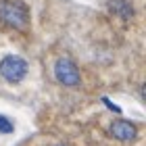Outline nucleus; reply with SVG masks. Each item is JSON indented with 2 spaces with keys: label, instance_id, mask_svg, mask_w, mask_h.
Masks as SVG:
<instances>
[{
  "label": "nucleus",
  "instance_id": "1",
  "mask_svg": "<svg viewBox=\"0 0 146 146\" xmlns=\"http://www.w3.org/2000/svg\"><path fill=\"white\" fill-rule=\"evenodd\" d=\"M0 19L15 29H25L29 23V13L19 0H2L0 2Z\"/></svg>",
  "mask_w": 146,
  "mask_h": 146
},
{
  "label": "nucleus",
  "instance_id": "2",
  "mask_svg": "<svg viewBox=\"0 0 146 146\" xmlns=\"http://www.w3.org/2000/svg\"><path fill=\"white\" fill-rule=\"evenodd\" d=\"M25 73H27V63L23 61V58L19 56H4L2 61H0V75H2L6 82H21L25 77Z\"/></svg>",
  "mask_w": 146,
  "mask_h": 146
},
{
  "label": "nucleus",
  "instance_id": "3",
  "mask_svg": "<svg viewBox=\"0 0 146 146\" xmlns=\"http://www.w3.org/2000/svg\"><path fill=\"white\" fill-rule=\"evenodd\" d=\"M54 75L63 86H77L79 84V69L75 67V63L69 58H61L54 65Z\"/></svg>",
  "mask_w": 146,
  "mask_h": 146
},
{
  "label": "nucleus",
  "instance_id": "4",
  "mask_svg": "<svg viewBox=\"0 0 146 146\" xmlns=\"http://www.w3.org/2000/svg\"><path fill=\"white\" fill-rule=\"evenodd\" d=\"M109 134L115 138V140H119V142H129V140H134V138L138 136V129H136V125L131 121L119 119V121H113L109 125Z\"/></svg>",
  "mask_w": 146,
  "mask_h": 146
},
{
  "label": "nucleus",
  "instance_id": "5",
  "mask_svg": "<svg viewBox=\"0 0 146 146\" xmlns=\"http://www.w3.org/2000/svg\"><path fill=\"white\" fill-rule=\"evenodd\" d=\"M109 9L123 19H129L134 15V6H131L129 0H109Z\"/></svg>",
  "mask_w": 146,
  "mask_h": 146
},
{
  "label": "nucleus",
  "instance_id": "6",
  "mask_svg": "<svg viewBox=\"0 0 146 146\" xmlns=\"http://www.w3.org/2000/svg\"><path fill=\"white\" fill-rule=\"evenodd\" d=\"M13 129H15V127H13V123L6 117L0 115V134H13Z\"/></svg>",
  "mask_w": 146,
  "mask_h": 146
},
{
  "label": "nucleus",
  "instance_id": "7",
  "mask_svg": "<svg viewBox=\"0 0 146 146\" xmlns=\"http://www.w3.org/2000/svg\"><path fill=\"white\" fill-rule=\"evenodd\" d=\"M102 104H104V107H107L109 111H113V113H115V115H121V107H119V104H115V102H113V100H109V98H102Z\"/></svg>",
  "mask_w": 146,
  "mask_h": 146
}]
</instances>
